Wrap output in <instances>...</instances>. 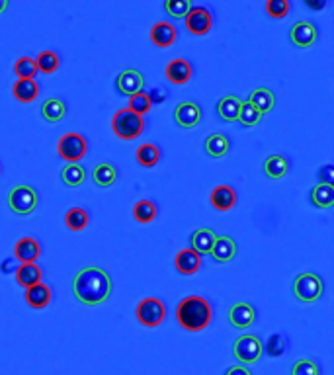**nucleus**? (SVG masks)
<instances>
[{
  "mask_svg": "<svg viewBox=\"0 0 334 375\" xmlns=\"http://www.w3.org/2000/svg\"><path fill=\"white\" fill-rule=\"evenodd\" d=\"M225 375H252V374H250V369H248V367L238 364V365H231V367L225 372Z\"/></svg>",
  "mask_w": 334,
  "mask_h": 375,
  "instance_id": "nucleus-45",
  "label": "nucleus"
},
{
  "mask_svg": "<svg viewBox=\"0 0 334 375\" xmlns=\"http://www.w3.org/2000/svg\"><path fill=\"white\" fill-rule=\"evenodd\" d=\"M151 42L157 45V47H170L174 42H176V28H174L170 21H157L151 28Z\"/></svg>",
  "mask_w": 334,
  "mask_h": 375,
  "instance_id": "nucleus-20",
  "label": "nucleus"
},
{
  "mask_svg": "<svg viewBox=\"0 0 334 375\" xmlns=\"http://www.w3.org/2000/svg\"><path fill=\"white\" fill-rule=\"evenodd\" d=\"M186 28L192 35H205L213 28V16L211 12L204 8V6H192L190 12L186 14Z\"/></svg>",
  "mask_w": 334,
  "mask_h": 375,
  "instance_id": "nucleus-9",
  "label": "nucleus"
},
{
  "mask_svg": "<svg viewBox=\"0 0 334 375\" xmlns=\"http://www.w3.org/2000/svg\"><path fill=\"white\" fill-rule=\"evenodd\" d=\"M135 159H137L141 166L152 168V166H157L159 161H161V149H159L157 145H152V143H143V145H139L137 150H135Z\"/></svg>",
  "mask_w": 334,
  "mask_h": 375,
  "instance_id": "nucleus-30",
  "label": "nucleus"
},
{
  "mask_svg": "<svg viewBox=\"0 0 334 375\" xmlns=\"http://www.w3.org/2000/svg\"><path fill=\"white\" fill-rule=\"evenodd\" d=\"M247 102H250V104L264 116V114H268V112L274 110V106H276V96H274V92L268 90V88H256V90L250 92V98H248Z\"/></svg>",
  "mask_w": 334,
  "mask_h": 375,
  "instance_id": "nucleus-26",
  "label": "nucleus"
},
{
  "mask_svg": "<svg viewBox=\"0 0 334 375\" xmlns=\"http://www.w3.org/2000/svg\"><path fill=\"white\" fill-rule=\"evenodd\" d=\"M216 231L213 229H197L192 233L190 236V243H192V250H195L200 256L202 254H209L211 252V248L216 245Z\"/></svg>",
  "mask_w": 334,
  "mask_h": 375,
  "instance_id": "nucleus-23",
  "label": "nucleus"
},
{
  "mask_svg": "<svg viewBox=\"0 0 334 375\" xmlns=\"http://www.w3.org/2000/svg\"><path fill=\"white\" fill-rule=\"evenodd\" d=\"M152 107V102L151 98H149V92H145V90H141V92H137V94H133V96H130V106H128V110L130 112H133V114H137V116H145V114H149Z\"/></svg>",
  "mask_w": 334,
  "mask_h": 375,
  "instance_id": "nucleus-36",
  "label": "nucleus"
},
{
  "mask_svg": "<svg viewBox=\"0 0 334 375\" xmlns=\"http://www.w3.org/2000/svg\"><path fill=\"white\" fill-rule=\"evenodd\" d=\"M311 204L317 209H331L334 205V186L317 184L311 190Z\"/></svg>",
  "mask_w": 334,
  "mask_h": 375,
  "instance_id": "nucleus-28",
  "label": "nucleus"
},
{
  "mask_svg": "<svg viewBox=\"0 0 334 375\" xmlns=\"http://www.w3.org/2000/svg\"><path fill=\"white\" fill-rule=\"evenodd\" d=\"M190 8H192V4L188 0H166L164 2V12L170 18H176V20L186 18V14L190 12Z\"/></svg>",
  "mask_w": 334,
  "mask_h": 375,
  "instance_id": "nucleus-39",
  "label": "nucleus"
},
{
  "mask_svg": "<svg viewBox=\"0 0 334 375\" xmlns=\"http://www.w3.org/2000/svg\"><path fill=\"white\" fill-rule=\"evenodd\" d=\"M264 172L272 180H281L290 172V162L281 155H270L266 162H264Z\"/></svg>",
  "mask_w": 334,
  "mask_h": 375,
  "instance_id": "nucleus-27",
  "label": "nucleus"
},
{
  "mask_svg": "<svg viewBox=\"0 0 334 375\" xmlns=\"http://www.w3.org/2000/svg\"><path fill=\"white\" fill-rule=\"evenodd\" d=\"M6 8H8V0H0V14L6 10Z\"/></svg>",
  "mask_w": 334,
  "mask_h": 375,
  "instance_id": "nucleus-46",
  "label": "nucleus"
},
{
  "mask_svg": "<svg viewBox=\"0 0 334 375\" xmlns=\"http://www.w3.org/2000/svg\"><path fill=\"white\" fill-rule=\"evenodd\" d=\"M35 67L44 75H53L55 71H59V67H61V59L53 51H42L35 59Z\"/></svg>",
  "mask_w": 334,
  "mask_h": 375,
  "instance_id": "nucleus-35",
  "label": "nucleus"
},
{
  "mask_svg": "<svg viewBox=\"0 0 334 375\" xmlns=\"http://www.w3.org/2000/svg\"><path fill=\"white\" fill-rule=\"evenodd\" d=\"M73 293L82 305L98 307L112 295V278L98 266H85L73 279Z\"/></svg>",
  "mask_w": 334,
  "mask_h": 375,
  "instance_id": "nucleus-1",
  "label": "nucleus"
},
{
  "mask_svg": "<svg viewBox=\"0 0 334 375\" xmlns=\"http://www.w3.org/2000/svg\"><path fill=\"white\" fill-rule=\"evenodd\" d=\"M174 121L184 129H194L202 121V110L194 102H182L174 110Z\"/></svg>",
  "mask_w": 334,
  "mask_h": 375,
  "instance_id": "nucleus-12",
  "label": "nucleus"
},
{
  "mask_svg": "<svg viewBox=\"0 0 334 375\" xmlns=\"http://www.w3.org/2000/svg\"><path fill=\"white\" fill-rule=\"evenodd\" d=\"M240 104L243 100H238L237 96L229 94V96H223L219 102H217V114L223 121H238V112H240Z\"/></svg>",
  "mask_w": 334,
  "mask_h": 375,
  "instance_id": "nucleus-24",
  "label": "nucleus"
},
{
  "mask_svg": "<svg viewBox=\"0 0 334 375\" xmlns=\"http://www.w3.org/2000/svg\"><path fill=\"white\" fill-rule=\"evenodd\" d=\"M8 207L16 215H32L37 209V193L26 184L14 186L8 192Z\"/></svg>",
  "mask_w": 334,
  "mask_h": 375,
  "instance_id": "nucleus-8",
  "label": "nucleus"
},
{
  "mask_svg": "<svg viewBox=\"0 0 334 375\" xmlns=\"http://www.w3.org/2000/svg\"><path fill=\"white\" fill-rule=\"evenodd\" d=\"M288 350V340L283 334H272L266 342V352H268L270 358H280V356L285 354Z\"/></svg>",
  "mask_w": 334,
  "mask_h": 375,
  "instance_id": "nucleus-40",
  "label": "nucleus"
},
{
  "mask_svg": "<svg viewBox=\"0 0 334 375\" xmlns=\"http://www.w3.org/2000/svg\"><path fill=\"white\" fill-rule=\"evenodd\" d=\"M67 106L61 98H47L42 104V118L47 123H59L61 119L65 118Z\"/></svg>",
  "mask_w": 334,
  "mask_h": 375,
  "instance_id": "nucleus-25",
  "label": "nucleus"
},
{
  "mask_svg": "<svg viewBox=\"0 0 334 375\" xmlns=\"http://www.w3.org/2000/svg\"><path fill=\"white\" fill-rule=\"evenodd\" d=\"M143 85H145V78H143V75H141L139 71H135V69H125V71H121L118 78H116L118 92L123 94V96H133V94L141 92Z\"/></svg>",
  "mask_w": 334,
  "mask_h": 375,
  "instance_id": "nucleus-13",
  "label": "nucleus"
},
{
  "mask_svg": "<svg viewBox=\"0 0 334 375\" xmlns=\"http://www.w3.org/2000/svg\"><path fill=\"white\" fill-rule=\"evenodd\" d=\"M293 295L301 303L319 301L321 295H323V279L319 278L317 274H311V272L299 274L293 281Z\"/></svg>",
  "mask_w": 334,
  "mask_h": 375,
  "instance_id": "nucleus-6",
  "label": "nucleus"
},
{
  "mask_svg": "<svg viewBox=\"0 0 334 375\" xmlns=\"http://www.w3.org/2000/svg\"><path fill=\"white\" fill-rule=\"evenodd\" d=\"M209 254H211V258L216 260L217 264L231 262L233 258L237 256V243L231 236H217L216 245H213Z\"/></svg>",
  "mask_w": 334,
  "mask_h": 375,
  "instance_id": "nucleus-19",
  "label": "nucleus"
},
{
  "mask_svg": "<svg viewBox=\"0 0 334 375\" xmlns=\"http://www.w3.org/2000/svg\"><path fill=\"white\" fill-rule=\"evenodd\" d=\"M90 223V215H88L87 209L82 207H71L65 213V225L71 229V231H85Z\"/></svg>",
  "mask_w": 334,
  "mask_h": 375,
  "instance_id": "nucleus-32",
  "label": "nucleus"
},
{
  "mask_svg": "<svg viewBox=\"0 0 334 375\" xmlns=\"http://www.w3.org/2000/svg\"><path fill=\"white\" fill-rule=\"evenodd\" d=\"M61 178H63V184L69 188H78L87 180V171L80 164H67L61 171Z\"/></svg>",
  "mask_w": 334,
  "mask_h": 375,
  "instance_id": "nucleus-34",
  "label": "nucleus"
},
{
  "mask_svg": "<svg viewBox=\"0 0 334 375\" xmlns=\"http://www.w3.org/2000/svg\"><path fill=\"white\" fill-rule=\"evenodd\" d=\"M92 180L96 186L100 188H109V186H114L116 180H118V171L109 164V162H100L94 166V171H92Z\"/></svg>",
  "mask_w": 334,
  "mask_h": 375,
  "instance_id": "nucleus-29",
  "label": "nucleus"
},
{
  "mask_svg": "<svg viewBox=\"0 0 334 375\" xmlns=\"http://www.w3.org/2000/svg\"><path fill=\"white\" fill-rule=\"evenodd\" d=\"M57 152L63 161H67V164H78L87 157L88 143L80 133L71 131L57 141Z\"/></svg>",
  "mask_w": 334,
  "mask_h": 375,
  "instance_id": "nucleus-4",
  "label": "nucleus"
},
{
  "mask_svg": "<svg viewBox=\"0 0 334 375\" xmlns=\"http://www.w3.org/2000/svg\"><path fill=\"white\" fill-rule=\"evenodd\" d=\"M260 119H262V114H260L256 107L252 106L250 102H243L240 104V112H238V121L247 128H252V125H258Z\"/></svg>",
  "mask_w": 334,
  "mask_h": 375,
  "instance_id": "nucleus-38",
  "label": "nucleus"
},
{
  "mask_svg": "<svg viewBox=\"0 0 334 375\" xmlns=\"http://www.w3.org/2000/svg\"><path fill=\"white\" fill-rule=\"evenodd\" d=\"M205 150H207L209 157L221 159V157H225L227 152H229V139H227L225 135H221V133H213V135H209L205 139Z\"/></svg>",
  "mask_w": 334,
  "mask_h": 375,
  "instance_id": "nucleus-33",
  "label": "nucleus"
},
{
  "mask_svg": "<svg viewBox=\"0 0 334 375\" xmlns=\"http://www.w3.org/2000/svg\"><path fill=\"white\" fill-rule=\"evenodd\" d=\"M133 219L141 225H149L157 219V205L151 200H139L133 205Z\"/></svg>",
  "mask_w": 334,
  "mask_h": 375,
  "instance_id": "nucleus-31",
  "label": "nucleus"
},
{
  "mask_svg": "<svg viewBox=\"0 0 334 375\" xmlns=\"http://www.w3.org/2000/svg\"><path fill=\"white\" fill-rule=\"evenodd\" d=\"M14 75L18 76V80L33 78V76L37 75L35 59H33V57H20V59L14 63Z\"/></svg>",
  "mask_w": 334,
  "mask_h": 375,
  "instance_id": "nucleus-37",
  "label": "nucleus"
},
{
  "mask_svg": "<svg viewBox=\"0 0 334 375\" xmlns=\"http://www.w3.org/2000/svg\"><path fill=\"white\" fill-rule=\"evenodd\" d=\"M262 352H264V346L254 334H243L233 344V354L240 362V365L256 364L262 358Z\"/></svg>",
  "mask_w": 334,
  "mask_h": 375,
  "instance_id": "nucleus-7",
  "label": "nucleus"
},
{
  "mask_svg": "<svg viewBox=\"0 0 334 375\" xmlns=\"http://www.w3.org/2000/svg\"><path fill=\"white\" fill-rule=\"evenodd\" d=\"M290 8L291 6L288 0H268L266 2V12H268L270 18H274V20H281L283 16H288Z\"/></svg>",
  "mask_w": 334,
  "mask_h": 375,
  "instance_id": "nucleus-42",
  "label": "nucleus"
},
{
  "mask_svg": "<svg viewBox=\"0 0 334 375\" xmlns=\"http://www.w3.org/2000/svg\"><path fill=\"white\" fill-rule=\"evenodd\" d=\"M12 94L20 104H32L33 100L39 96V85L33 78L16 80L12 86Z\"/></svg>",
  "mask_w": 334,
  "mask_h": 375,
  "instance_id": "nucleus-22",
  "label": "nucleus"
},
{
  "mask_svg": "<svg viewBox=\"0 0 334 375\" xmlns=\"http://www.w3.org/2000/svg\"><path fill=\"white\" fill-rule=\"evenodd\" d=\"M317 37H319V32H317V26L313 21L299 20L291 26L290 42L295 47H301V49L313 47L317 43Z\"/></svg>",
  "mask_w": 334,
  "mask_h": 375,
  "instance_id": "nucleus-10",
  "label": "nucleus"
},
{
  "mask_svg": "<svg viewBox=\"0 0 334 375\" xmlns=\"http://www.w3.org/2000/svg\"><path fill=\"white\" fill-rule=\"evenodd\" d=\"M291 375H321V367H319V364L315 360L303 358V360H297L293 364Z\"/></svg>",
  "mask_w": 334,
  "mask_h": 375,
  "instance_id": "nucleus-41",
  "label": "nucleus"
},
{
  "mask_svg": "<svg viewBox=\"0 0 334 375\" xmlns=\"http://www.w3.org/2000/svg\"><path fill=\"white\" fill-rule=\"evenodd\" d=\"M174 266L182 276H194L202 270V256L192 248H182L174 258Z\"/></svg>",
  "mask_w": 334,
  "mask_h": 375,
  "instance_id": "nucleus-14",
  "label": "nucleus"
},
{
  "mask_svg": "<svg viewBox=\"0 0 334 375\" xmlns=\"http://www.w3.org/2000/svg\"><path fill=\"white\" fill-rule=\"evenodd\" d=\"M42 256V245L33 236H24L14 245V258L18 264H35Z\"/></svg>",
  "mask_w": 334,
  "mask_h": 375,
  "instance_id": "nucleus-11",
  "label": "nucleus"
},
{
  "mask_svg": "<svg viewBox=\"0 0 334 375\" xmlns=\"http://www.w3.org/2000/svg\"><path fill=\"white\" fill-rule=\"evenodd\" d=\"M51 297H53V293H51V288L47 286V284H37V286H32V288H28L26 293H24V299L26 303L32 307V309H45L49 303H51Z\"/></svg>",
  "mask_w": 334,
  "mask_h": 375,
  "instance_id": "nucleus-18",
  "label": "nucleus"
},
{
  "mask_svg": "<svg viewBox=\"0 0 334 375\" xmlns=\"http://www.w3.org/2000/svg\"><path fill=\"white\" fill-rule=\"evenodd\" d=\"M112 131L116 133V137L123 141H133L143 135L145 131V119L130 112L128 107L118 110L112 118Z\"/></svg>",
  "mask_w": 334,
  "mask_h": 375,
  "instance_id": "nucleus-3",
  "label": "nucleus"
},
{
  "mask_svg": "<svg viewBox=\"0 0 334 375\" xmlns=\"http://www.w3.org/2000/svg\"><path fill=\"white\" fill-rule=\"evenodd\" d=\"M14 276H16L18 286L24 288V290H28V288H32V286L42 284L44 272H42V268H39L37 264H20V266L16 268V272H14Z\"/></svg>",
  "mask_w": 334,
  "mask_h": 375,
  "instance_id": "nucleus-21",
  "label": "nucleus"
},
{
  "mask_svg": "<svg viewBox=\"0 0 334 375\" xmlns=\"http://www.w3.org/2000/svg\"><path fill=\"white\" fill-rule=\"evenodd\" d=\"M211 319H213V309L209 301L200 295H188L176 307V321L188 333L204 331L209 326Z\"/></svg>",
  "mask_w": 334,
  "mask_h": 375,
  "instance_id": "nucleus-2",
  "label": "nucleus"
},
{
  "mask_svg": "<svg viewBox=\"0 0 334 375\" xmlns=\"http://www.w3.org/2000/svg\"><path fill=\"white\" fill-rule=\"evenodd\" d=\"M319 184H328L334 186V166L333 164H324L319 168Z\"/></svg>",
  "mask_w": 334,
  "mask_h": 375,
  "instance_id": "nucleus-43",
  "label": "nucleus"
},
{
  "mask_svg": "<svg viewBox=\"0 0 334 375\" xmlns=\"http://www.w3.org/2000/svg\"><path fill=\"white\" fill-rule=\"evenodd\" d=\"M192 64L190 61H186V59H173L170 63L166 64V69H164V75L166 78L176 86H182L188 85L190 82V78H192Z\"/></svg>",
  "mask_w": 334,
  "mask_h": 375,
  "instance_id": "nucleus-17",
  "label": "nucleus"
},
{
  "mask_svg": "<svg viewBox=\"0 0 334 375\" xmlns=\"http://www.w3.org/2000/svg\"><path fill=\"white\" fill-rule=\"evenodd\" d=\"M18 266H20V264H18L16 258H6V260H2V264H0V272H2V274H12V272H16Z\"/></svg>",
  "mask_w": 334,
  "mask_h": 375,
  "instance_id": "nucleus-44",
  "label": "nucleus"
},
{
  "mask_svg": "<svg viewBox=\"0 0 334 375\" xmlns=\"http://www.w3.org/2000/svg\"><path fill=\"white\" fill-rule=\"evenodd\" d=\"M209 202L216 207L217 211H231L235 204H237V192L235 188L227 186V184H221V186H216L211 190V195H209Z\"/></svg>",
  "mask_w": 334,
  "mask_h": 375,
  "instance_id": "nucleus-16",
  "label": "nucleus"
},
{
  "mask_svg": "<svg viewBox=\"0 0 334 375\" xmlns=\"http://www.w3.org/2000/svg\"><path fill=\"white\" fill-rule=\"evenodd\" d=\"M256 321V311L250 303H235L231 309H229V322L231 326L235 329H248L252 326Z\"/></svg>",
  "mask_w": 334,
  "mask_h": 375,
  "instance_id": "nucleus-15",
  "label": "nucleus"
},
{
  "mask_svg": "<svg viewBox=\"0 0 334 375\" xmlns=\"http://www.w3.org/2000/svg\"><path fill=\"white\" fill-rule=\"evenodd\" d=\"M135 317L137 321L147 326V329H157L161 326L162 321L166 319V307L161 299L157 297H145L139 301L137 309H135Z\"/></svg>",
  "mask_w": 334,
  "mask_h": 375,
  "instance_id": "nucleus-5",
  "label": "nucleus"
}]
</instances>
